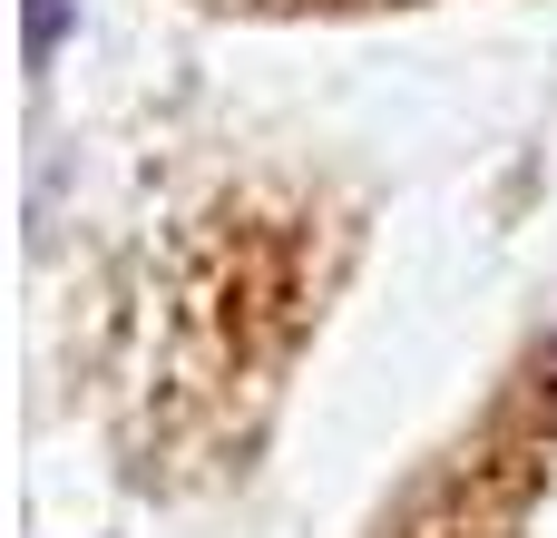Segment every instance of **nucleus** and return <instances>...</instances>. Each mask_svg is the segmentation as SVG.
Masks as SVG:
<instances>
[{
    "label": "nucleus",
    "instance_id": "nucleus-1",
    "mask_svg": "<svg viewBox=\"0 0 557 538\" xmlns=\"http://www.w3.org/2000/svg\"><path fill=\"white\" fill-rule=\"evenodd\" d=\"M59 39H69V0H29V69H39Z\"/></svg>",
    "mask_w": 557,
    "mask_h": 538
}]
</instances>
